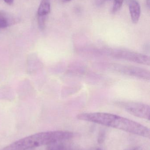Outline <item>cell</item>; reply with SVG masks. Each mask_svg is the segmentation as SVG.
Listing matches in <instances>:
<instances>
[{"label":"cell","instance_id":"obj_11","mask_svg":"<svg viewBox=\"0 0 150 150\" xmlns=\"http://www.w3.org/2000/svg\"><path fill=\"white\" fill-rule=\"evenodd\" d=\"M49 150H62V149L60 147L53 146V147H51V148L49 149Z\"/></svg>","mask_w":150,"mask_h":150},{"label":"cell","instance_id":"obj_5","mask_svg":"<svg viewBox=\"0 0 150 150\" xmlns=\"http://www.w3.org/2000/svg\"><path fill=\"white\" fill-rule=\"evenodd\" d=\"M115 104L134 116L150 120L149 105L133 101H118Z\"/></svg>","mask_w":150,"mask_h":150},{"label":"cell","instance_id":"obj_10","mask_svg":"<svg viewBox=\"0 0 150 150\" xmlns=\"http://www.w3.org/2000/svg\"><path fill=\"white\" fill-rule=\"evenodd\" d=\"M106 133L104 130H101L99 133L98 136V143L100 144H102L104 143Z\"/></svg>","mask_w":150,"mask_h":150},{"label":"cell","instance_id":"obj_15","mask_svg":"<svg viewBox=\"0 0 150 150\" xmlns=\"http://www.w3.org/2000/svg\"><path fill=\"white\" fill-rule=\"evenodd\" d=\"M99 1H101V2H104L105 1H107V0H98Z\"/></svg>","mask_w":150,"mask_h":150},{"label":"cell","instance_id":"obj_6","mask_svg":"<svg viewBox=\"0 0 150 150\" xmlns=\"http://www.w3.org/2000/svg\"><path fill=\"white\" fill-rule=\"evenodd\" d=\"M131 20L134 23L136 24L139 21L141 16V9L140 4L136 0H127Z\"/></svg>","mask_w":150,"mask_h":150},{"label":"cell","instance_id":"obj_8","mask_svg":"<svg viewBox=\"0 0 150 150\" xmlns=\"http://www.w3.org/2000/svg\"><path fill=\"white\" fill-rule=\"evenodd\" d=\"M14 17L2 11H0V29L6 28L15 22Z\"/></svg>","mask_w":150,"mask_h":150},{"label":"cell","instance_id":"obj_16","mask_svg":"<svg viewBox=\"0 0 150 150\" xmlns=\"http://www.w3.org/2000/svg\"><path fill=\"white\" fill-rule=\"evenodd\" d=\"M72 150L71 149H65V150Z\"/></svg>","mask_w":150,"mask_h":150},{"label":"cell","instance_id":"obj_1","mask_svg":"<svg viewBox=\"0 0 150 150\" xmlns=\"http://www.w3.org/2000/svg\"><path fill=\"white\" fill-rule=\"evenodd\" d=\"M77 118L80 120L97 123L142 137L150 138V129L147 127L116 115L105 112L82 113L78 114Z\"/></svg>","mask_w":150,"mask_h":150},{"label":"cell","instance_id":"obj_2","mask_svg":"<svg viewBox=\"0 0 150 150\" xmlns=\"http://www.w3.org/2000/svg\"><path fill=\"white\" fill-rule=\"evenodd\" d=\"M74 137V133L68 131L57 130L41 132L20 139L1 150H30L70 140Z\"/></svg>","mask_w":150,"mask_h":150},{"label":"cell","instance_id":"obj_18","mask_svg":"<svg viewBox=\"0 0 150 150\" xmlns=\"http://www.w3.org/2000/svg\"><path fill=\"white\" fill-rule=\"evenodd\" d=\"M131 150H136V149H134Z\"/></svg>","mask_w":150,"mask_h":150},{"label":"cell","instance_id":"obj_9","mask_svg":"<svg viewBox=\"0 0 150 150\" xmlns=\"http://www.w3.org/2000/svg\"><path fill=\"white\" fill-rule=\"evenodd\" d=\"M124 0H114L113 4L112 13L115 14L121 8Z\"/></svg>","mask_w":150,"mask_h":150},{"label":"cell","instance_id":"obj_13","mask_svg":"<svg viewBox=\"0 0 150 150\" xmlns=\"http://www.w3.org/2000/svg\"><path fill=\"white\" fill-rule=\"evenodd\" d=\"M146 4L148 8H149L150 6V0H146Z\"/></svg>","mask_w":150,"mask_h":150},{"label":"cell","instance_id":"obj_17","mask_svg":"<svg viewBox=\"0 0 150 150\" xmlns=\"http://www.w3.org/2000/svg\"><path fill=\"white\" fill-rule=\"evenodd\" d=\"M97 150H102L101 149H97Z\"/></svg>","mask_w":150,"mask_h":150},{"label":"cell","instance_id":"obj_7","mask_svg":"<svg viewBox=\"0 0 150 150\" xmlns=\"http://www.w3.org/2000/svg\"><path fill=\"white\" fill-rule=\"evenodd\" d=\"M51 9L50 0H42L38 10V18H45Z\"/></svg>","mask_w":150,"mask_h":150},{"label":"cell","instance_id":"obj_14","mask_svg":"<svg viewBox=\"0 0 150 150\" xmlns=\"http://www.w3.org/2000/svg\"><path fill=\"white\" fill-rule=\"evenodd\" d=\"M72 1V0H62L64 2H68L70 1Z\"/></svg>","mask_w":150,"mask_h":150},{"label":"cell","instance_id":"obj_4","mask_svg":"<svg viewBox=\"0 0 150 150\" xmlns=\"http://www.w3.org/2000/svg\"><path fill=\"white\" fill-rule=\"evenodd\" d=\"M105 65L109 70L121 74L134 77L144 80H149L150 79V71L142 68L116 63H109Z\"/></svg>","mask_w":150,"mask_h":150},{"label":"cell","instance_id":"obj_3","mask_svg":"<svg viewBox=\"0 0 150 150\" xmlns=\"http://www.w3.org/2000/svg\"><path fill=\"white\" fill-rule=\"evenodd\" d=\"M103 51L108 56L117 59L148 66L150 64L149 56L134 51L119 48H107Z\"/></svg>","mask_w":150,"mask_h":150},{"label":"cell","instance_id":"obj_12","mask_svg":"<svg viewBox=\"0 0 150 150\" xmlns=\"http://www.w3.org/2000/svg\"><path fill=\"white\" fill-rule=\"evenodd\" d=\"M4 1L9 5H11L14 2V0H4Z\"/></svg>","mask_w":150,"mask_h":150}]
</instances>
